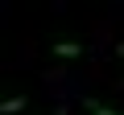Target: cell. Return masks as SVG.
I'll return each mask as SVG.
<instances>
[{"label": "cell", "instance_id": "7a4b0ae2", "mask_svg": "<svg viewBox=\"0 0 124 115\" xmlns=\"http://www.w3.org/2000/svg\"><path fill=\"white\" fill-rule=\"evenodd\" d=\"M25 95H13V99H4V103H0V115H17V111H25Z\"/></svg>", "mask_w": 124, "mask_h": 115}, {"label": "cell", "instance_id": "6da1fadb", "mask_svg": "<svg viewBox=\"0 0 124 115\" xmlns=\"http://www.w3.org/2000/svg\"><path fill=\"white\" fill-rule=\"evenodd\" d=\"M83 45L79 41H54V58H79Z\"/></svg>", "mask_w": 124, "mask_h": 115}, {"label": "cell", "instance_id": "277c9868", "mask_svg": "<svg viewBox=\"0 0 124 115\" xmlns=\"http://www.w3.org/2000/svg\"><path fill=\"white\" fill-rule=\"evenodd\" d=\"M58 115H66V111H58Z\"/></svg>", "mask_w": 124, "mask_h": 115}, {"label": "cell", "instance_id": "3957f363", "mask_svg": "<svg viewBox=\"0 0 124 115\" xmlns=\"http://www.w3.org/2000/svg\"><path fill=\"white\" fill-rule=\"evenodd\" d=\"M83 107H87L91 115H124V111H116V107H103L99 99H83Z\"/></svg>", "mask_w": 124, "mask_h": 115}]
</instances>
